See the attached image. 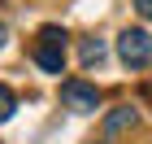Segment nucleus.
Here are the masks:
<instances>
[{
    "instance_id": "nucleus-3",
    "label": "nucleus",
    "mask_w": 152,
    "mask_h": 144,
    "mask_svg": "<svg viewBox=\"0 0 152 144\" xmlns=\"http://www.w3.org/2000/svg\"><path fill=\"white\" fill-rule=\"evenodd\" d=\"M61 100H65V109H74V114H96V109H100V87L83 83V79H70V83H61Z\"/></svg>"
},
{
    "instance_id": "nucleus-6",
    "label": "nucleus",
    "mask_w": 152,
    "mask_h": 144,
    "mask_svg": "<svg viewBox=\"0 0 152 144\" xmlns=\"http://www.w3.org/2000/svg\"><path fill=\"white\" fill-rule=\"evenodd\" d=\"M13 109H18V96L0 83V122H9V118H13Z\"/></svg>"
},
{
    "instance_id": "nucleus-5",
    "label": "nucleus",
    "mask_w": 152,
    "mask_h": 144,
    "mask_svg": "<svg viewBox=\"0 0 152 144\" xmlns=\"http://www.w3.org/2000/svg\"><path fill=\"white\" fill-rule=\"evenodd\" d=\"M104 127H109V135H117V131H126V127H135V109H117V114H109V122H104Z\"/></svg>"
},
{
    "instance_id": "nucleus-7",
    "label": "nucleus",
    "mask_w": 152,
    "mask_h": 144,
    "mask_svg": "<svg viewBox=\"0 0 152 144\" xmlns=\"http://www.w3.org/2000/svg\"><path fill=\"white\" fill-rule=\"evenodd\" d=\"M135 4H139V13H143V18H152V0H135Z\"/></svg>"
},
{
    "instance_id": "nucleus-2",
    "label": "nucleus",
    "mask_w": 152,
    "mask_h": 144,
    "mask_svg": "<svg viewBox=\"0 0 152 144\" xmlns=\"http://www.w3.org/2000/svg\"><path fill=\"white\" fill-rule=\"evenodd\" d=\"M117 57L126 61L130 70L148 66V61H152V35H148V31H139V26H126V31L117 35Z\"/></svg>"
},
{
    "instance_id": "nucleus-1",
    "label": "nucleus",
    "mask_w": 152,
    "mask_h": 144,
    "mask_svg": "<svg viewBox=\"0 0 152 144\" xmlns=\"http://www.w3.org/2000/svg\"><path fill=\"white\" fill-rule=\"evenodd\" d=\"M35 61L44 66L48 74H61V70H65V31H61V26H44V31H39Z\"/></svg>"
},
{
    "instance_id": "nucleus-4",
    "label": "nucleus",
    "mask_w": 152,
    "mask_h": 144,
    "mask_svg": "<svg viewBox=\"0 0 152 144\" xmlns=\"http://www.w3.org/2000/svg\"><path fill=\"white\" fill-rule=\"evenodd\" d=\"M78 57H83V66H100V61H104V39H83L78 44Z\"/></svg>"
},
{
    "instance_id": "nucleus-8",
    "label": "nucleus",
    "mask_w": 152,
    "mask_h": 144,
    "mask_svg": "<svg viewBox=\"0 0 152 144\" xmlns=\"http://www.w3.org/2000/svg\"><path fill=\"white\" fill-rule=\"evenodd\" d=\"M4 44H9V26L0 22V48H4Z\"/></svg>"
}]
</instances>
